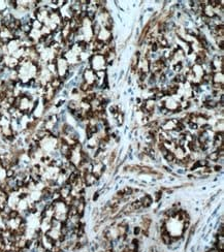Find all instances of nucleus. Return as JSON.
Returning a JSON list of instances; mask_svg holds the SVG:
<instances>
[{
  "label": "nucleus",
  "instance_id": "f257e3e1",
  "mask_svg": "<svg viewBox=\"0 0 224 252\" xmlns=\"http://www.w3.org/2000/svg\"><path fill=\"white\" fill-rule=\"evenodd\" d=\"M91 164H92V171H91V173L94 175L95 178L98 180L100 177H101V175L103 174V172H104L103 163L101 161H99V160H94L93 162H91Z\"/></svg>",
  "mask_w": 224,
  "mask_h": 252
},
{
  "label": "nucleus",
  "instance_id": "f03ea898",
  "mask_svg": "<svg viewBox=\"0 0 224 252\" xmlns=\"http://www.w3.org/2000/svg\"><path fill=\"white\" fill-rule=\"evenodd\" d=\"M82 179H83V182H84L85 186H92L97 181V179L95 178V176H94L92 173H85L83 175Z\"/></svg>",
  "mask_w": 224,
  "mask_h": 252
},
{
  "label": "nucleus",
  "instance_id": "7ed1b4c3",
  "mask_svg": "<svg viewBox=\"0 0 224 252\" xmlns=\"http://www.w3.org/2000/svg\"><path fill=\"white\" fill-rule=\"evenodd\" d=\"M139 202H141L142 207H144V208H148V207H150V206L152 205L153 200H152V198H151L149 194H146V195H144L143 198L139 200Z\"/></svg>",
  "mask_w": 224,
  "mask_h": 252
},
{
  "label": "nucleus",
  "instance_id": "20e7f679",
  "mask_svg": "<svg viewBox=\"0 0 224 252\" xmlns=\"http://www.w3.org/2000/svg\"><path fill=\"white\" fill-rule=\"evenodd\" d=\"M161 240H162V242L164 244L169 245V244H171L173 242V236L170 235L169 231H166L164 233H161Z\"/></svg>",
  "mask_w": 224,
  "mask_h": 252
},
{
  "label": "nucleus",
  "instance_id": "39448f33",
  "mask_svg": "<svg viewBox=\"0 0 224 252\" xmlns=\"http://www.w3.org/2000/svg\"><path fill=\"white\" fill-rule=\"evenodd\" d=\"M219 157H220V155H219L218 151H214V152L210 153V154L208 155V159L211 160V161H217V160L219 159ZM209 160H208V161H209Z\"/></svg>",
  "mask_w": 224,
  "mask_h": 252
},
{
  "label": "nucleus",
  "instance_id": "423d86ee",
  "mask_svg": "<svg viewBox=\"0 0 224 252\" xmlns=\"http://www.w3.org/2000/svg\"><path fill=\"white\" fill-rule=\"evenodd\" d=\"M20 216V211L17 210V209H12L10 210V212L8 213V218L9 220H13V219H16L17 217Z\"/></svg>",
  "mask_w": 224,
  "mask_h": 252
},
{
  "label": "nucleus",
  "instance_id": "0eeeda50",
  "mask_svg": "<svg viewBox=\"0 0 224 252\" xmlns=\"http://www.w3.org/2000/svg\"><path fill=\"white\" fill-rule=\"evenodd\" d=\"M183 69V64L182 63H177V64H174V67H173V71L175 73H181Z\"/></svg>",
  "mask_w": 224,
  "mask_h": 252
},
{
  "label": "nucleus",
  "instance_id": "6e6552de",
  "mask_svg": "<svg viewBox=\"0 0 224 252\" xmlns=\"http://www.w3.org/2000/svg\"><path fill=\"white\" fill-rule=\"evenodd\" d=\"M116 120H117V123L119 125H122L123 124V121H124V114H123L122 112H119L116 116H115Z\"/></svg>",
  "mask_w": 224,
  "mask_h": 252
},
{
  "label": "nucleus",
  "instance_id": "1a4fd4ad",
  "mask_svg": "<svg viewBox=\"0 0 224 252\" xmlns=\"http://www.w3.org/2000/svg\"><path fill=\"white\" fill-rule=\"evenodd\" d=\"M164 158L166 159V161H169V162H174L175 159H176L173 152H169V153H167V154L164 156Z\"/></svg>",
  "mask_w": 224,
  "mask_h": 252
},
{
  "label": "nucleus",
  "instance_id": "9d476101",
  "mask_svg": "<svg viewBox=\"0 0 224 252\" xmlns=\"http://www.w3.org/2000/svg\"><path fill=\"white\" fill-rule=\"evenodd\" d=\"M130 205H131L132 209H133L134 211H136V210L139 209V208H142V205H141V202H139V201H134V202L131 203Z\"/></svg>",
  "mask_w": 224,
  "mask_h": 252
},
{
  "label": "nucleus",
  "instance_id": "9b49d317",
  "mask_svg": "<svg viewBox=\"0 0 224 252\" xmlns=\"http://www.w3.org/2000/svg\"><path fill=\"white\" fill-rule=\"evenodd\" d=\"M187 125L190 127V129H191V130H195L196 131L198 129V125L196 123H188Z\"/></svg>",
  "mask_w": 224,
  "mask_h": 252
},
{
  "label": "nucleus",
  "instance_id": "f8f14e48",
  "mask_svg": "<svg viewBox=\"0 0 224 252\" xmlns=\"http://www.w3.org/2000/svg\"><path fill=\"white\" fill-rule=\"evenodd\" d=\"M161 196H162V192H161V191L156 192V193H155V201L158 202V201L161 199Z\"/></svg>",
  "mask_w": 224,
  "mask_h": 252
},
{
  "label": "nucleus",
  "instance_id": "ddd939ff",
  "mask_svg": "<svg viewBox=\"0 0 224 252\" xmlns=\"http://www.w3.org/2000/svg\"><path fill=\"white\" fill-rule=\"evenodd\" d=\"M141 231H142L141 227H135V228H134V235H135V236H138L139 233H141Z\"/></svg>",
  "mask_w": 224,
  "mask_h": 252
},
{
  "label": "nucleus",
  "instance_id": "4468645a",
  "mask_svg": "<svg viewBox=\"0 0 224 252\" xmlns=\"http://www.w3.org/2000/svg\"><path fill=\"white\" fill-rule=\"evenodd\" d=\"M98 192H96V193H94V195H93V201H95V200H97L98 199Z\"/></svg>",
  "mask_w": 224,
  "mask_h": 252
},
{
  "label": "nucleus",
  "instance_id": "2eb2a0df",
  "mask_svg": "<svg viewBox=\"0 0 224 252\" xmlns=\"http://www.w3.org/2000/svg\"><path fill=\"white\" fill-rule=\"evenodd\" d=\"M221 167H222V166H220V165H216V166L214 167V170H215V171H220Z\"/></svg>",
  "mask_w": 224,
  "mask_h": 252
},
{
  "label": "nucleus",
  "instance_id": "dca6fc26",
  "mask_svg": "<svg viewBox=\"0 0 224 252\" xmlns=\"http://www.w3.org/2000/svg\"><path fill=\"white\" fill-rule=\"evenodd\" d=\"M208 252H219L217 249H212V250H210V251H208Z\"/></svg>",
  "mask_w": 224,
  "mask_h": 252
}]
</instances>
